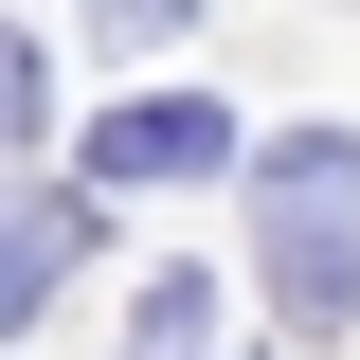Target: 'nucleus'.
<instances>
[{
	"instance_id": "obj_1",
	"label": "nucleus",
	"mask_w": 360,
	"mask_h": 360,
	"mask_svg": "<svg viewBox=\"0 0 360 360\" xmlns=\"http://www.w3.org/2000/svg\"><path fill=\"white\" fill-rule=\"evenodd\" d=\"M252 252H270V307L307 324V342L360 324V144L342 127H288L252 162Z\"/></svg>"
},
{
	"instance_id": "obj_4",
	"label": "nucleus",
	"mask_w": 360,
	"mask_h": 360,
	"mask_svg": "<svg viewBox=\"0 0 360 360\" xmlns=\"http://www.w3.org/2000/svg\"><path fill=\"white\" fill-rule=\"evenodd\" d=\"M198 342H217V288H198V270H162V288H144V342H127V360H198Z\"/></svg>"
},
{
	"instance_id": "obj_3",
	"label": "nucleus",
	"mask_w": 360,
	"mask_h": 360,
	"mask_svg": "<svg viewBox=\"0 0 360 360\" xmlns=\"http://www.w3.org/2000/svg\"><path fill=\"white\" fill-rule=\"evenodd\" d=\"M72 252H90V198H72V180H18V234H0V324H37Z\"/></svg>"
},
{
	"instance_id": "obj_5",
	"label": "nucleus",
	"mask_w": 360,
	"mask_h": 360,
	"mask_svg": "<svg viewBox=\"0 0 360 360\" xmlns=\"http://www.w3.org/2000/svg\"><path fill=\"white\" fill-rule=\"evenodd\" d=\"M90 18H108V37H180V0H90Z\"/></svg>"
},
{
	"instance_id": "obj_2",
	"label": "nucleus",
	"mask_w": 360,
	"mask_h": 360,
	"mask_svg": "<svg viewBox=\"0 0 360 360\" xmlns=\"http://www.w3.org/2000/svg\"><path fill=\"white\" fill-rule=\"evenodd\" d=\"M217 162H234L217 90H144V108H108V127L72 144V180H217Z\"/></svg>"
}]
</instances>
